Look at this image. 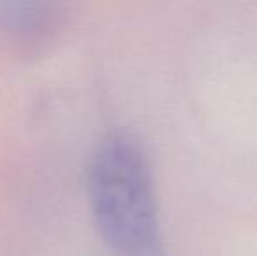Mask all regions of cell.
Segmentation results:
<instances>
[{
    "label": "cell",
    "instance_id": "obj_1",
    "mask_svg": "<svg viewBox=\"0 0 257 256\" xmlns=\"http://www.w3.org/2000/svg\"><path fill=\"white\" fill-rule=\"evenodd\" d=\"M89 207L115 256H165L159 204L142 142L115 130L96 146L88 168Z\"/></svg>",
    "mask_w": 257,
    "mask_h": 256
},
{
    "label": "cell",
    "instance_id": "obj_2",
    "mask_svg": "<svg viewBox=\"0 0 257 256\" xmlns=\"http://www.w3.org/2000/svg\"><path fill=\"white\" fill-rule=\"evenodd\" d=\"M65 16L61 4L0 2V41L20 51H34L56 37Z\"/></svg>",
    "mask_w": 257,
    "mask_h": 256
}]
</instances>
